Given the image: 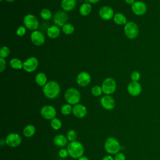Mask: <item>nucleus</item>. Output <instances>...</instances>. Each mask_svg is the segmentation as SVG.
I'll return each mask as SVG.
<instances>
[{"label": "nucleus", "instance_id": "obj_21", "mask_svg": "<svg viewBox=\"0 0 160 160\" xmlns=\"http://www.w3.org/2000/svg\"><path fill=\"white\" fill-rule=\"evenodd\" d=\"M91 4L89 2H84L82 4L79 9V14L82 16H86L89 15L91 12Z\"/></svg>", "mask_w": 160, "mask_h": 160}, {"label": "nucleus", "instance_id": "obj_29", "mask_svg": "<svg viewBox=\"0 0 160 160\" xmlns=\"http://www.w3.org/2000/svg\"><path fill=\"white\" fill-rule=\"evenodd\" d=\"M72 111V107L69 104H65L61 108V112L63 115H69Z\"/></svg>", "mask_w": 160, "mask_h": 160}, {"label": "nucleus", "instance_id": "obj_43", "mask_svg": "<svg viewBox=\"0 0 160 160\" xmlns=\"http://www.w3.org/2000/svg\"><path fill=\"white\" fill-rule=\"evenodd\" d=\"M5 143H6V141L4 140L3 139H1V141H0V144H1V146H2L4 145V144H5Z\"/></svg>", "mask_w": 160, "mask_h": 160}, {"label": "nucleus", "instance_id": "obj_28", "mask_svg": "<svg viewBox=\"0 0 160 160\" xmlns=\"http://www.w3.org/2000/svg\"><path fill=\"white\" fill-rule=\"evenodd\" d=\"M40 16L44 20H49L52 17V12L49 9L44 8L40 12Z\"/></svg>", "mask_w": 160, "mask_h": 160}, {"label": "nucleus", "instance_id": "obj_4", "mask_svg": "<svg viewBox=\"0 0 160 160\" xmlns=\"http://www.w3.org/2000/svg\"><path fill=\"white\" fill-rule=\"evenodd\" d=\"M64 98L68 104L75 105L79 102L81 99V94L78 89L74 88H70L66 91Z\"/></svg>", "mask_w": 160, "mask_h": 160}, {"label": "nucleus", "instance_id": "obj_16", "mask_svg": "<svg viewBox=\"0 0 160 160\" xmlns=\"http://www.w3.org/2000/svg\"><path fill=\"white\" fill-rule=\"evenodd\" d=\"M127 90L128 93L132 96H139L142 90L141 86L140 83L136 81H131L129 82L127 87Z\"/></svg>", "mask_w": 160, "mask_h": 160}, {"label": "nucleus", "instance_id": "obj_42", "mask_svg": "<svg viewBox=\"0 0 160 160\" xmlns=\"http://www.w3.org/2000/svg\"><path fill=\"white\" fill-rule=\"evenodd\" d=\"M78 160H89V159H88V157L82 156L80 157L79 158H78Z\"/></svg>", "mask_w": 160, "mask_h": 160}, {"label": "nucleus", "instance_id": "obj_31", "mask_svg": "<svg viewBox=\"0 0 160 160\" xmlns=\"http://www.w3.org/2000/svg\"><path fill=\"white\" fill-rule=\"evenodd\" d=\"M102 89L101 86L98 85L94 86L91 89V93L94 96H99L102 93Z\"/></svg>", "mask_w": 160, "mask_h": 160}, {"label": "nucleus", "instance_id": "obj_36", "mask_svg": "<svg viewBox=\"0 0 160 160\" xmlns=\"http://www.w3.org/2000/svg\"><path fill=\"white\" fill-rule=\"evenodd\" d=\"M6 67V61L4 58H0V72H2Z\"/></svg>", "mask_w": 160, "mask_h": 160}, {"label": "nucleus", "instance_id": "obj_23", "mask_svg": "<svg viewBox=\"0 0 160 160\" xmlns=\"http://www.w3.org/2000/svg\"><path fill=\"white\" fill-rule=\"evenodd\" d=\"M67 139L62 134L56 135L53 138L54 144L58 147H64L67 144Z\"/></svg>", "mask_w": 160, "mask_h": 160}, {"label": "nucleus", "instance_id": "obj_33", "mask_svg": "<svg viewBox=\"0 0 160 160\" xmlns=\"http://www.w3.org/2000/svg\"><path fill=\"white\" fill-rule=\"evenodd\" d=\"M77 138V134L75 131L72 129H70L67 132V139L70 141H74Z\"/></svg>", "mask_w": 160, "mask_h": 160}, {"label": "nucleus", "instance_id": "obj_37", "mask_svg": "<svg viewBox=\"0 0 160 160\" xmlns=\"http://www.w3.org/2000/svg\"><path fill=\"white\" fill-rule=\"evenodd\" d=\"M69 155L68 151L67 149H61L59 151V156L61 158L64 159L67 158V156Z\"/></svg>", "mask_w": 160, "mask_h": 160}, {"label": "nucleus", "instance_id": "obj_9", "mask_svg": "<svg viewBox=\"0 0 160 160\" xmlns=\"http://www.w3.org/2000/svg\"><path fill=\"white\" fill-rule=\"evenodd\" d=\"M68 19V15L64 11H58L53 16V22L55 25L62 27Z\"/></svg>", "mask_w": 160, "mask_h": 160}, {"label": "nucleus", "instance_id": "obj_14", "mask_svg": "<svg viewBox=\"0 0 160 160\" xmlns=\"http://www.w3.org/2000/svg\"><path fill=\"white\" fill-rule=\"evenodd\" d=\"M91 80L90 74L86 71H82L79 72L76 77L77 84L81 87H85L88 86Z\"/></svg>", "mask_w": 160, "mask_h": 160}, {"label": "nucleus", "instance_id": "obj_46", "mask_svg": "<svg viewBox=\"0 0 160 160\" xmlns=\"http://www.w3.org/2000/svg\"><path fill=\"white\" fill-rule=\"evenodd\" d=\"M0 1H3V0H0Z\"/></svg>", "mask_w": 160, "mask_h": 160}, {"label": "nucleus", "instance_id": "obj_27", "mask_svg": "<svg viewBox=\"0 0 160 160\" xmlns=\"http://www.w3.org/2000/svg\"><path fill=\"white\" fill-rule=\"evenodd\" d=\"M74 26L71 23H66L62 27V32L67 35H70L72 34L74 31Z\"/></svg>", "mask_w": 160, "mask_h": 160}, {"label": "nucleus", "instance_id": "obj_39", "mask_svg": "<svg viewBox=\"0 0 160 160\" xmlns=\"http://www.w3.org/2000/svg\"><path fill=\"white\" fill-rule=\"evenodd\" d=\"M102 160H114V158H113L111 156L108 155V156H104V157L102 159Z\"/></svg>", "mask_w": 160, "mask_h": 160}, {"label": "nucleus", "instance_id": "obj_7", "mask_svg": "<svg viewBox=\"0 0 160 160\" xmlns=\"http://www.w3.org/2000/svg\"><path fill=\"white\" fill-rule=\"evenodd\" d=\"M101 88L103 93L106 95H111L113 94L116 89V81L112 78H107L103 81Z\"/></svg>", "mask_w": 160, "mask_h": 160}, {"label": "nucleus", "instance_id": "obj_8", "mask_svg": "<svg viewBox=\"0 0 160 160\" xmlns=\"http://www.w3.org/2000/svg\"><path fill=\"white\" fill-rule=\"evenodd\" d=\"M39 65L38 59L35 57H29L23 62V69L27 72H34Z\"/></svg>", "mask_w": 160, "mask_h": 160}, {"label": "nucleus", "instance_id": "obj_13", "mask_svg": "<svg viewBox=\"0 0 160 160\" xmlns=\"http://www.w3.org/2000/svg\"><path fill=\"white\" fill-rule=\"evenodd\" d=\"M131 9L134 14L137 16H142L146 13L147 6L144 2L137 1L131 5Z\"/></svg>", "mask_w": 160, "mask_h": 160}, {"label": "nucleus", "instance_id": "obj_44", "mask_svg": "<svg viewBox=\"0 0 160 160\" xmlns=\"http://www.w3.org/2000/svg\"><path fill=\"white\" fill-rule=\"evenodd\" d=\"M7 2H14L15 0H6Z\"/></svg>", "mask_w": 160, "mask_h": 160}, {"label": "nucleus", "instance_id": "obj_20", "mask_svg": "<svg viewBox=\"0 0 160 160\" xmlns=\"http://www.w3.org/2000/svg\"><path fill=\"white\" fill-rule=\"evenodd\" d=\"M76 0H61V6L63 11L66 12L72 11L76 6Z\"/></svg>", "mask_w": 160, "mask_h": 160}, {"label": "nucleus", "instance_id": "obj_45", "mask_svg": "<svg viewBox=\"0 0 160 160\" xmlns=\"http://www.w3.org/2000/svg\"><path fill=\"white\" fill-rule=\"evenodd\" d=\"M58 160H63V159H58Z\"/></svg>", "mask_w": 160, "mask_h": 160}, {"label": "nucleus", "instance_id": "obj_15", "mask_svg": "<svg viewBox=\"0 0 160 160\" xmlns=\"http://www.w3.org/2000/svg\"><path fill=\"white\" fill-rule=\"evenodd\" d=\"M114 14L113 9L108 6H104L101 7L99 11V15L100 18L105 21L113 19Z\"/></svg>", "mask_w": 160, "mask_h": 160}, {"label": "nucleus", "instance_id": "obj_22", "mask_svg": "<svg viewBox=\"0 0 160 160\" xmlns=\"http://www.w3.org/2000/svg\"><path fill=\"white\" fill-rule=\"evenodd\" d=\"M114 22L118 25H125L128 21L126 16L121 12H117L113 17Z\"/></svg>", "mask_w": 160, "mask_h": 160}, {"label": "nucleus", "instance_id": "obj_18", "mask_svg": "<svg viewBox=\"0 0 160 160\" xmlns=\"http://www.w3.org/2000/svg\"><path fill=\"white\" fill-rule=\"evenodd\" d=\"M72 114L74 116L78 118H84L87 114L86 108L81 104H77L72 107Z\"/></svg>", "mask_w": 160, "mask_h": 160}, {"label": "nucleus", "instance_id": "obj_25", "mask_svg": "<svg viewBox=\"0 0 160 160\" xmlns=\"http://www.w3.org/2000/svg\"><path fill=\"white\" fill-rule=\"evenodd\" d=\"M9 64L11 67L16 70L21 69L23 68V62L18 58H12L9 61Z\"/></svg>", "mask_w": 160, "mask_h": 160}, {"label": "nucleus", "instance_id": "obj_35", "mask_svg": "<svg viewBox=\"0 0 160 160\" xmlns=\"http://www.w3.org/2000/svg\"><path fill=\"white\" fill-rule=\"evenodd\" d=\"M141 75L138 71H133L131 74V79L132 81H136L138 82V81L140 79Z\"/></svg>", "mask_w": 160, "mask_h": 160}, {"label": "nucleus", "instance_id": "obj_19", "mask_svg": "<svg viewBox=\"0 0 160 160\" xmlns=\"http://www.w3.org/2000/svg\"><path fill=\"white\" fill-rule=\"evenodd\" d=\"M61 30L59 26L56 25H52L47 29V35L51 39H56L60 35Z\"/></svg>", "mask_w": 160, "mask_h": 160}, {"label": "nucleus", "instance_id": "obj_32", "mask_svg": "<svg viewBox=\"0 0 160 160\" xmlns=\"http://www.w3.org/2000/svg\"><path fill=\"white\" fill-rule=\"evenodd\" d=\"M10 54V49L8 46H3L0 49V56L2 58H7Z\"/></svg>", "mask_w": 160, "mask_h": 160}, {"label": "nucleus", "instance_id": "obj_34", "mask_svg": "<svg viewBox=\"0 0 160 160\" xmlns=\"http://www.w3.org/2000/svg\"><path fill=\"white\" fill-rule=\"evenodd\" d=\"M26 32V28L24 26H20L16 30V34L18 36H23Z\"/></svg>", "mask_w": 160, "mask_h": 160}, {"label": "nucleus", "instance_id": "obj_11", "mask_svg": "<svg viewBox=\"0 0 160 160\" xmlns=\"http://www.w3.org/2000/svg\"><path fill=\"white\" fill-rule=\"evenodd\" d=\"M6 144L12 148H15L19 146L21 143V137L17 133L12 132L9 134L6 139Z\"/></svg>", "mask_w": 160, "mask_h": 160}, {"label": "nucleus", "instance_id": "obj_26", "mask_svg": "<svg viewBox=\"0 0 160 160\" xmlns=\"http://www.w3.org/2000/svg\"><path fill=\"white\" fill-rule=\"evenodd\" d=\"M35 132V127L32 124H28L23 129V135L26 138H31L34 136Z\"/></svg>", "mask_w": 160, "mask_h": 160}, {"label": "nucleus", "instance_id": "obj_40", "mask_svg": "<svg viewBox=\"0 0 160 160\" xmlns=\"http://www.w3.org/2000/svg\"><path fill=\"white\" fill-rule=\"evenodd\" d=\"M124 1L128 4H129V5H132L135 2V0H124Z\"/></svg>", "mask_w": 160, "mask_h": 160}, {"label": "nucleus", "instance_id": "obj_5", "mask_svg": "<svg viewBox=\"0 0 160 160\" xmlns=\"http://www.w3.org/2000/svg\"><path fill=\"white\" fill-rule=\"evenodd\" d=\"M23 24L27 29L32 31L37 30L39 26L38 19L32 14H28L24 17Z\"/></svg>", "mask_w": 160, "mask_h": 160}, {"label": "nucleus", "instance_id": "obj_41", "mask_svg": "<svg viewBox=\"0 0 160 160\" xmlns=\"http://www.w3.org/2000/svg\"><path fill=\"white\" fill-rule=\"evenodd\" d=\"M88 1V2L91 3V4H96L98 3L100 0H87Z\"/></svg>", "mask_w": 160, "mask_h": 160}, {"label": "nucleus", "instance_id": "obj_2", "mask_svg": "<svg viewBox=\"0 0 160 160\" xmlns=\"http://www.w3.org/2000/svg\"><path fill=\"white\" fill-rule=\"evenodd\" d=\"M69 155L74 159H78L82 156L84 151L83 145L78 141L70 142L67 146Z\"/></svg>", "mask_w": 160, "mask_h": 160}, {"label": "nucleus", "instance_id": "obj_24", "mask_svg": "<svg viewBox=\"0 0 160 160\" xmlns=\"http://www.w3.org/2000/svg\"><path fill=\"white\" fill-rule=\"evenodd\" d=\"M35 82L39 86L43 87L47 83V76L44 72H38L35 76Z\"/></svg>", "mask_w": 160, "mask_h": 160}, {"label": "nucleus", "instance_id": "obj_12", "mask_svg": "<svg viewBox=\"0 0 160 160\" xmlns=\"http://www.w3.org/2000/svg\"><path fill=\"white\" fill-rule=\"evenodd\" d=\"M30 39L33 44L35 46H41L45 42V36L44 34L40 31L36 30L31 32Z\"/></svg>", "mask_w": 160, "mask_h": 160}, {"label": "nucleus", "instance_id": "obj_3", "mask_svg": "<svg viewBox=\"0 0 160 160\" xmlns=\"http://www.w3.org/2000/svg\"><path fill=\"white\" fill-rule=\"evenodd\" d=\"M106 151L110 154H116L121 149V145L119 141L113 137L106 139L104 143Z\"/></svg>", "mask_w": 160, "mask_h": 160}, {"label": "nucleus", "instance_id": "obj_30", "mask_svg": "<svg viewBox=\"0 0 160 160\" xmlns=\"http://www.w3.org/2000/svg\"><path fill=\"white\" fill-rule=\"evenodd\" d=\"M51 126L53 129L58 130L61 128L62 122L58 118H54L51 120Z\"/></svg>", "mask_w": 160, "mask_h": 160}, {"label": "nucleus", "instance_id": "obj_38", "mask_svg": "<svg viewBox=\"0 0 160 160\" xmlns=\"http://www.w3.org/2000/svg\"><path fill=\"white\" fill-rule=\"evenodd\" d=\"M114 159V160H126V157L122 152H119L118 153L115 154Z\"/></svg>", "mask_w": 160, "mask_h": 160}, {"label": "nucleus", "instance_id": "obj_1", "mask_svg": "<svg viewBox=\"0 0 160 160\" xmlns=\"http://www.w3.org/2000/svg\"><path fill=\"white\" fill-rule=\"evenodd\" d=\"M61 91L59 83L55 81H50L42 87V92L44 96L48 99H53L56 98Z\"/></svg>", "mask_w": 160, "mask_h": 160}, {"label": "nucleus", "instance_id": "obj_6", "mask_svg": "<svg viewBox=\"0 0 160 160\" xmlns=\"http://www.w3.org/2000/svg\"><path fill=\"white\" fill-rule=\"evenodd\" d=\"M124 32L127 38L133 39L138 36L139 34V28L134 22L129 21L124 25Z\"/></svg>", "mask_w": 160, "mask_h": 160}, {"label": "nucleus", "instance_id": "obj_17", "mask_svg": "<svg viewBox=\"0 0 160 160\" xmlns=\"http://www.w3.org/2000/svg\"><path fill=\"white\" fill-rule=\"evenodd\" d=\"M100 103L102 107L106 110H112L115 107V101L110 95L103 96L101 98Z\"/></svg>", "mask_w": 160, "mask_h": 160}, {"label": "nucleus", "instance_id": "obj_10", "mask_svg": "<svg viewBox=\"0 0 160 160\" xmlns=\"http://www.w3.org/2000/svg\"><path fill=\"white\" fill-rule=\"evenodd\" d=\"M40 114L42 118L47 120H51L56 115V109L51 105H45L40 110Z\"/></svg>", "mask_w": 160, "mask_h": 160}]
</instances>
